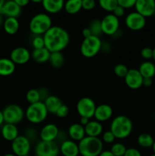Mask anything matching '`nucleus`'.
<instances>
[{"label":"nucleus","instance_id":"1","mask_svg":"<svg viewBox=\"0 0 155 156\" xmlns=\"http://www.w3.org/2000/svg\"><path fill=\"white\" fill-rule=\"evenodd\" d=\"M45 47L50 52H62L68 45L70 36L68 32L59 26H52L43 34Z\"/></svg>","mask_w":155,"mask_h":156},{"label":"nucleus","instance_id":"2","mask_svg":"<svg viewBox=\"0 0 155 156\" xmlns=\"http://www.w3.org/2000/svg\"><path fill=\"white\" fill-rule=\"evenodd\" d=\"M109 130L113 133L115 139L123 140L131 135L133 129L132 120L126 115H118L110 123Z\"/></svg>","mask_w":155,"mask_h":156},{"label":"nucleus","instance_id":"3","mask_svg":"<svg viewBox=\"0 0 155 156\" xmlns=\"http://www.w3.org/2000/svg\"><path fill=\"white\" fill-rule=\"evenodd\" d=\"M78 144L81 156H99L103 151V143L99 137L86 136Z\"/></svg>","mask_w":155,"mask_h":156},{"label":"nucleus","instance_id":"4","mask_svg":"<svg viewBox=\"0 0 155 156\" xmlns=\"http://www.w3.org/2000/svg\"><path fill=\"white\" fill-rule=\"evenodd\" d=\"M53 26L51 18L47 13H38L33 16L29 23V29L34 36H43Z\"/></svg>","mask_w":155,"mask_h":156},{"label":"nucleus","instance_id":"5","mask_svg":"<svg viewBox=\"0 0 155 156\" xmlns=\"http://www.w3.org/2000/svg\"><path fill=\"white\" fill-rule=\"evenodd\" d=\"M48 114V111L43 101L29 105L25 110V117L33 124H39L43 122Z\"/></svg>","mask_w":155,"mask_h":156},{"label":"nucleus","instance_id":"6","mask_svg":"<svg viewBox=\"0 0 155 156\" xmlns=\"http://www.w3.org/2000/svg\"><path fill=\"white\" fill-rule=\"evenodd\" d=\"M102 45L103 42L100 37L92 35L83 39L80 47L81 53L84 57L93 58L101 50Z\"/></svg>","mask_w":155,"mask_h":156},{"label":"nucleus","instance_id":"7","mask_svg":"<svg viewBox=\"0 0 155 156\" xmlns=\"http://www.w3.org/2000/svg\"><path fill=\"white\" fill-rule=\"evenodd\" d=\"M3 117L5 123L17 125L25 117V111L16 104H10L3 109Z\"/></svg>","mask_w":155,"mask_h":156},{"label":"nucleus","instance_id":"8","mask_svg":"<svg viewBox=\"0 0 155 156\" xmlns=\"http://www.w3.org/2000/svg\"><path fill=\"white\" fill-rule=\"evenodd\" d=\"M96 108L97 105L94 101L89 97L81 98L76 105V110L79 116L88 119L94 117Z\"/></svg>","mask_w":155,"mask_h":156},{"label":"nucleus","instance_id":"9","mask_svg":"<svg viewBox=\"0 0 155 156\" xmlns=\"http://www.w3.org/2000/svg\"><path fill=\"white\" fill-rule=\"evenodd\" d=\"M36 156H59V146L56 142L40 141L35 146Z\"/></svg>","mask_w":155,"mask_h":156},{"label":"nucleus","instance_id":"10","mask_svg":"<svg viewBox=\"0 0 155 156\" xmlns=\"http://www.w3.org/2000/svg\"><path fill=\"white\" fill-rule=\"evenodd\" d=\"M12 152L16 156L29 155L31 149V142L24 135H19L11 145Z\"/></svg>","mask_w":155,"mask_h":156},{"label":"nucleus","instance_id":"11","mask_svg":"<svg viewBox=\"0 0 155 156\" xmlns=\"http://www.w3.org/2000/svg\"><path fill=\"white\" fill-rule=\"evenodd\" d=\"M101 28L103 34L109 36H113L119 29V18L112 13L105 15L101 21Z\"/></svg>","mask_w":155,"mask_h":156},{"label":"nucleus","instance_id":"12","mask_svg":"<svg viewBox=\"0 0 155 156\" xmlns=\"http://www.w3.org/2000/svg\"><path fill=\"white\" fill-rule=\"evenodd\" d=\"M125 24L130 30H140L145 27L146 18L135 11L126 15Z\"/></svg>","mask_w":155,"mask_h":156},{"label":"nucleus","instance_id":"13","mask_svg":"<svg viewBox=\"0 0 155 156\" xmlns=\"http://www.w3.org/2000/svg\"><path fill=\"white\" fill-rule=\"evenodd\" d=\"M30 58L31 53L26 47H16L10 53V59L15 65H24L30 61Z\"/></svg>","mask_w":155,"mask_h":156},{"label":"nucleus","instance_id":"14","mask_svg":"<svg viewBox=\"0 0 155 156\" xmlns=\"http://www.w3.org/2000/svg\"><path fill=\"white\" fill-rule=\"evenodd\" d=\"M135 12L144 18L153 16L155 11L154 0H136L135 5Z\"/></svg>","mask_w":155,"mask_h":156},{"label":"nucleus","instance_id":"15","mask_svg":"<svg viewBox=\"0 0 155 156\" xmlns=\"http://www.w3.org/2000/svg\"><path fill=\"white\" fill-rule=\"evenodd\" d=\"M125 82L129 88L133 90L138 89L142 86L143 79L144 78L139 73L138 69H130L128 72L127 75L124 78Z\"/></svg>","mask_w":155,"mask_h":156},{"label":"nucleus","instance_id":"16","mask_svg":"<svg viewBox=\"0 0 155 156\" xmlns=\"http://www.w3.org/2000/svg\"><path fill=\"white\" fill-rule=\"evenodd\" d=\"M59 129L54 123H47L43 126L39 136L41 141L44 142H56L59 133Z\"/></svg>","mask_w":155,"mask_h":156},{"label":"nucleus","instance_id":"17","mask_svg":"<svg viewBox=\"0 0 155 156\" xmlns=\"http://www.w3.org/2000/svg\"><path fill=\"white\" fill-rule=\"evenodd\" d=\"M21 13V8L15 0H9L4 2L0 10V15H5L6 18H18Z\"/></svg>","mask_w":155,"mask_h":156},{"label":"nucleus","instance_id":"18","mask_svg":"<svg viewBox=\"0 0 155 156\" xmlns=\"http://www.w3.org/2000/svg\"><path fill=\"white\" fill-rule=\"evenodd\" d=\"M112 114L113 110L112 107L107 104H102L97 106L94 117L95 118V120L102 123L103 122L109 120L112 117Z\"/></svg>","mask_w":155,"mask_h":156},{"label":"nucleus","instance_id":"19","mask_svg":"<svg viewBox=\"0 0 155 156\" xmlns=\"http://www.w3.org/2000/svg\"><path fill=\"white\" fill-rule=\"evenodd\" d=\"M59 151L63 156H78L80 155L78 144L69 139L61 143Z\"/></svg>","mask_w":155,"mask_h":156},{"label":"nucleus","instance_id":"20","mask_svg":"<svg viewBox=\"0 0 155 156\" xmlns=\"http://www.w3.org/2000/svg\"><path fill=\"white\" fill-rule=\"evenodd\" d=\"M68 136L70 140L74 142H80L86 136L84 126L80 123H73L68 127Z\"/></svg>","mask_w":155,"mask_h":156},{"label":"nucleus","instance_id":"21","mask_svg":"<svg viewBox=\"0 0 155 156\" xmlns=\"http://www.w3.org/2000/svg\"><path fill=\"white\" fill-rule=\"evenodd\" d=\"M42 5L47 14H57L64 9L63 0H43Z\"/></svg>","mask_w":155,"mask_h":156},{"label":"nucleus","instance_id":"22","mask_svg":"<svg viewBox=\"0 0 155 156\" xmlns=\"http://www.w3.org/2000/svg\"><path fill=\"white\" fill-rule=\"evenodd\" d=\"M1 134L3 139L12 142L19 136V131L16 125L5 123L2 126Z\"/></svg>","mask_w":155,"mask_h":156},{"label":"nucleus","instance_id":"23","mask_svg":"<svg viewBox=\"0 0 155 156\" xmlns=\"http://www.w3.org/2000/svg\"><path fill=\"white\" fill-rule=\"evenodd\" d=\"M84 129L87 136L99 137L103 133V126L101 123L97 120H90L84 126Z\"/></svg>","mask_w":155,"mask_h":156},{"label":"nucleus","instance_id":"24","mask_svg":"<svg viewBox=\"0 0 155 156\" xmlns=\"http://www.w3.org/2000/svg\"><path fill=\"white\" fill-rule=\"evenodd\" d=\"M15 64L10 59V58H1L0 59V76H9L15 71Z\"/></svg>","mask_w":155,"mask_h":156},{"label":"nucleus","instance_id":"25","mask_svg":"<svg viewBox=\"0 0 155 156\" xmlns=\"http://www.w3.org/2000/svg\"><path fill=\"white\" fill-rule=\"evenodd\" d=\"M43 103L48 112L53 114H56L58 109L63 105L62 100L56 95H50L44 101Z\"/></svg>","mask_w":155,"mask_h":156},{"label":"nucleus","instance_id":"26","mask_svg":"<svg viewBox=\"0 0 155 156\" xmlns=\"http://www.w3.org/2000/svg\"><path fill=\"white\" fill-rule=\"evenodd\" d=\"M51 53L46 47L41 49H34L31 53V58L38 63H45L49 62Z\"/></svg>","mask_w":155,"mask_h":156},{"label":"nucleus","instance_id":"27","mask_svg":"<svg viewBox=\"0 0 155 156\" xmlns=\"http://www.w3.org/2000/svg\"><path fill=\"white\" fill-rule=\"evenodd\" d=\"M138 71L144 79H152L155 76V64L149 60L144 61L138 67Z\"/></svg>","mask_w":155,"mask_h":156},{"label":"nucleus","instance_id":"28","mask_svg":"<svg viewBox=\"0 0 155 156\" xmlns=\"http://www.w3.org/2000/svg\"><path fill=\"white\" fill-rule=\"evenodd\" d=\"M4 30L10 35H14L19 30V21L16 18H6L3 23Z\"/></svg>","mask_w":155,"mask_h":156},{"label":"nucleus","instance_id":"29","mask_svg":"<svg viewBox=\"0 0 155 156\" xmlns=\"http://www.w3.org/2000/svg\"><path fill=\"white\" fill-rule=\"evenodd\" d=\"M64 9L69 15H75L82 9V0H68L65 2Z\"/></svg>","mask_w":155,"mask_h":156},{"label":"nucleus","instance_id":"30","mask_svg":"<svg viewBox=\"0 0 155 156\" xmlns=\"http://www.w3.org/2000/svg\"><path fill=\"white\" fill-rule=\"evenodd\" d=\"M49 62L54 69H59L64 65L65 57L62 52H54L51 53L49 59Z\"/></svg>","mask_w":155,"mask_h":156},{"label":"nucleus","instance_id":"31","mask_svg":"<svg viewBox=\"0 0 155 156\" xmlns=\"http://www.w3.org/2000/svg\"><path fill=\"white\" fill-rule=\"evenodd\" d=\"M153 142H154V140H153V136L147 133H142L137 138V143H138V146L144 149L152 148Z\"/></svg>","mask_w":155,"mask_h":156},{"label":"nucleus","instance_id":"32","mask_svg":"<svg viewBox=\"0 0 155 156\" xmlns=\"http://www.w3.org/2000/svg\"><path fill=\"white\" fill-rule=\"evenodd\" d=\"M98 3L101 9L109 12H113L115 8L118 6L117 0H100Z\"/></svg>","mask_w":155,"mask_h":156},{"label":"nucleus","instance_id":"33","mask_svg":"<svg viewBox=\"0 0 155 156\" xmlns=\"http://www.w3.org/2000/svg\"><path fill=\"white\" fill-rule=\"evenodd\" d=\"M26 100L28 102L29 105H32V104L41 101L40 96L38 89L32 88V89L28 90L27 92L26 93Z\"/></svg>","mask_w":155,"mask_h":156},{"label":"nucleus","instance_id":"34","mask_svg":"<svg viewBox=\"0 0 155 156\" xmlns=\"http://www.w3.org/2000/svg\"><path fill=\"white\" fill-rule=\"evenodd\" d=\"M88 28L91 30L93 36L99 37L103 34L101 28V21L99 19H94L89 24Z\"/></svg>","mask_w":155,"mask_h":156},{"label":"nucleus","instance_id":"35","mask_svg":"<svg viewBox=\"0 0 155 156\" xmlns=\"http://www.w3.org/2000/svg\"><path fill=\"white\" fill-rule=\"evenodd\" d=\"M127 148L122 143H114L110 148V152L114 156H124Z\"/></svg>","mask_w":155,"mask_h":156},{"label":"nucleus","instance_id":"36","mask_svg":"<svg viewBox=\"0 0 155 156\" xmlns=\"http://www.w3.org/2000/svg\"><path fill=\"white\" fill-rule=\"evenodd\" d=\"M129 69L124 64H117L113 69L114 74L119 78H125L129 72Z\"/></svg>","mask_w":155,"mask_h":156},{"label":"nucleus","instance_id":"37","mask_svg":"<svg viewBox=\"0 0 155 156\" xmlns=\"http://www.w3.org/2000/svg\"><path fill=\"white\" fill-rule=\"evenodd\" d=\"M32 47L34 49H41L45 47V43L43 36H34L31 41Z\"/></svg>","mask_w":155,"mask_h":156},{"label":"nucleus","instance_id":"38","mask_svg":"<svg viewBox=\"0 0 155 156\" xmlns=\"http://www.w3.org/2000/svg\"><path fill=\"white\" fill-rule=\"evenodd\" d=\"M115 140L116 139H115V136L113 135V133L110 130L105 131V132H103L102 133L101 140L103 141V143H108V144H110V143L113 144Z\"/></svg>","mask_w":155,"mask_h":156},{"label":"nucleus","instance_id":"39","mask_svg":"<svg viewBox=\"0 0 155 156\" xmlns=\"http://www.w3.org/2000/svg\"><path fill=\"white\" fill-rule=\"evenodd\" d=\"M68 114H69V108L67 105L63 104L56 111V117H59V118H65L68 115Z\"/></svg>","mask_w":155,"mask_h":156},{"label":"nucleus","instance_id":"40","mask_svg":"<svg viewBox=\"0 0 155 156\" xmlns=\"http://www.w3.org/2000/svg\"><path fill=\"white\" fill-rule=\"evenodd\" d=\"M118 1V5L121 6L122 8L126 10V9H132V8H135V2L136 0H117Z\"/></svg>","mask_w":155,"mask_h":156},{"label":"nucleus","instance_id":"41","mask_svg":"<svg viewBox=\"0 0 155 156\" xmlns=\"http://www.w3.org/2000/svg\"><path fill=\"white\" fill-rule=\"evenodd\" d=\"M141 56L143 59H146V61H148L149 59H152L153 57V48L146 47H144L141 50Z\"/></svg>","mask_w":155,"mask_h":156},{"label":"nucleus","instance_id":"42","mask_svg":"<svg viewBox=\"0 0 155 156\" xmlns=\"http://www.w3.org/2000/svg\"><path fill=\"white\" fill-rule=\"evenodd\" d=\"M96 6V2L94 0H82V9L87 11L94 9Z\"/></svg>","mask_w":155,"mask_h":156},{"label":"nucleus","instance_id":"43","mask_svg":"<svg viewBox=\"0 0 155 156\" xmlns=\"http://www.w3.org/2000/svg\"><path fill=\"white\" fill-rule=\"evenodd\" d=\"M25 136L30 142L33 141V139H36V136H37V133L36 130H34V129L33 128H27V130L25 132Z\"/></svg>","mask_w":155,"mask_h":156},{"label":"nucleus","instance_id":"44","mask_svg":"<svg viewBox=\"0 0 155 156\" xmlns=\"http://www.w3.org/2000/svg\"><path fill=\"white\" fill-rule=\"evenodd\" d=\"M124 156H142V155L136 148H129L126 150Z\"/></svg>","mask_w":155,"mask_h":156},{"label":"nucleus","instance_id":"45","mask_svg":"<svg viewBox=\"0 0 155 156\" xmlns=\"http://www.w3.org/2000/svg\"><path fill=\"white\" fill-rule=\"evenodd\" d=\"M38 91H39L41 101L43 102L44 101H45L49 96H50V94H49V92H48V90H47L46 88H40V89H38Z\"/></svg>","mask_w":155,"mask_h":156},{"label":"nucleus","instance_id":"46","mask_svg":"<svg viewBox=\"0 0 155 156\" xmlns=\"http://www.w3.org/2000/svg\"><path fill=\"white\" fill-rule=\"evenodd\" d=\"M112 14H113L115 17L119 18L125 15V9L118 5V6H117V7L115 9V10L113 11Z\"/></svg>","mask_w":155,"mask_h":156},{"label":"nucleus","instance_id":"47","mask_svg":"<svg viewBox=\"0 0 155 156\" xmlns=\"http://www.w3.org/2000/svg\"><path fill=\"white\" fill-rule=\"evenodd\" d=\"M81 34L82 36H83L84 39L92 36V34H91V30H90V29L88 28V27H85V28H84L83 30H81Z\"/></svg>","mask_w":155,"mask_h":156},{"label":"nucleus","instance_id":"48","mask_svg":"<svg viewBox=\"0 0 155 156\" xmlns=\"http://www.w3.org/2000/svg\"><path fill=\"white\" fill-rule=\"evenodd\" d=\"M152 84H153V80H152V79H149V78H144V79H143L142 86L148 88V87L151 86Z\"/></svg>","mask_w":155,"mask_h":156},{"label":"nucleus","instance_id":"49","mask_svg":"<svg viewBox=\"0 0 155 156\" xmlns=\"http://www.w3.org/2000/svg\"><path fill=\"white\" fill-rule=\"evenodd\" d=\"M15 1L16 2L17 4H18L21 8L29 4V2H30L28 0H15Z\"/></svg>","mask_w":155,"mask_h":156},{"label":"nucleus","instance_id":"50","mask_svg":"<svg viewBox=\"0 0 155 156\" xmlns=\"http://www.w3.org/2000/svg\"><path fill=\"white\" fill-rule=\"evenodd\" d=\"M90 122V119L86 118V117H81L80 119V124H81L83 126H85Z\"/></svg>","mask_w":155,"mask_h":156},{"label":"nucleus","instance_id":"51","mask_svg":"<svg viewBox=\"0 0 155 156\" xmlns=\"http://www.w3.org/2000/svg\"><path fill=\"white\" fill-rule=\"evenodd\" d=\"M99 156H114V155H112V153L109 150H103V152L99 155Z\"/></svg>","mask_w":155,"mask_h":156},{"label":"nucleus","instance_id":"52","mask_svg":"<svg viewBox=\"0 0 155 156\" xmlns=\"http://www.w3.org/2000/svg\"><path fill=\"white\" fill-rule=\"evenodd\" d=\"M5 123L4 121V117H3V113L2 111L0 110V126L3 125V123Z\"/></svg>","mask_w":155,"mask_h":156},{"label":"nucleus","instance_id":"53","mask_svg":"<svg viewBox=\"0 0 155 156\" xmlns=\"http://www.w3.org/2000/svg\"><path fill=\"white\" fill-rule=\"evenodd\" d=\"M3 23H4V19H3L2 15H0V27L3 26Z\"/></svg>","mask_w":155,"mask_h":156},{"label":"nucleus","instance_id":"54","mask_svg":"<svg viewBox=\"0 0 155 156\" xmlns=\"http://www.w3.org/2000/svg\"><path fill=\"white\" fill-rule=\"evenodd\" d=\"M4 2H5L4 0H0V10H1V9L2 8L3 5H4Z\"/></svg>","mask_w":155,"mask_h":156},{"label":"nucleus","instance_id":"55","mask_svg":"<svg viewBox=\"0 0 155 156\" xmlns=\"http://www.w3.org/2000/svg\"><path fill=\"white\" fill-rule=\"evenodd\" d=\"M152 59L155 61V47L153 48V57H152Z\"/></svg>","mask_w":155,"mask_h":156},{"label":"nucleus","instance_id":"56","mask_svg":"<svg viewBox=\"0 0 155 156\" xmlns=\"http://www.w3.org/2000/svg\"><path fill=\"white\" fill-rule=\"evenodd\" d=\"M152 150H153V154H155V140H154V142H153V146H152Z\"/></svg>","mask_w":155,"mask_h":156},{"label":"nucleus","instance_id":"57","mask_svg":"<svg viewBox=\"0 0 155 156\" xmlns=\"http://www.w3.org/2000/svg\"><path fill=\"white\" fill-rule=\"evenodd\" d=\"M3 156H16L15 155H14L13 153H7L5 155H4Z\"/></svg>","mask_w":155,"mask_h":156},{"label":"nucleus","instance_id":"58","mask_svg":"<svg viewBox=\"0 0 155 156\" xmlns=\"http://www.w3.org/2000/svg\"><path fill=\"white\" fill-rule=\"evenodd\" d=\"M150 156H155V154H152V155H150Z\"/></svg>","mask_w":155,"mask_h":156},{"label":"nucleus","instance_id":"59","mask_svg":"<svg viewBox=\"0 0 155 156\" xmlns=\"http://www.w3.org/2000/svg\"><path fill=\"white\" fill-rule=\"evenodd\" d=\"M153 16H154V17H155V11H154V13H153Z\"/></svg>","mask_w":155,"mask_h":156},{"label":"nucleus","instance_id":"60","mask_svg":"<svg viewBox=\"0 0 155 156\" xmlns=\"http://www.w3.org/2000/svg\"><path fill=\"white\" fill-rule=\"evenodd\" d=\"M24 156H30L29 155H24Z\"/></svg>","mask_w":155,"mask_h":156},{"label":"nucleus","instance_id":"61","mask_svg":"<svg viewBox=\"0 0 155 156\" xmlns=\"http://www.w3.org/2000/svg\"><path fill=\"white\" fill-rule=\"evenodd\" d=\"M0 59H1V58H0Z\"/></svg>","mask_w":155,"mask_h":156}]
</instances>
